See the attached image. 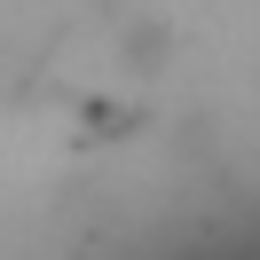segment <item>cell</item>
Returning <instances> with one entry per match:
<instances>
[{"label": "cell", "mask_w": 260, "mask_h": 260, "mask_svg": "<svg viewBox=\"0 0 260 260\" xmlns=\"http://www.w3.org/2000/svg\"><path fill=\"white\" fill-rule=\"evenodd\" d=\"M181 260H197V252H181ZM213 260H244V244H229V252H213Z\"/></svg>", "instance_id": "obj_1"}]
</instances>
